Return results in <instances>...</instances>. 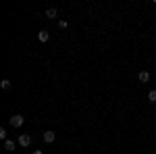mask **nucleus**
<instances>
[{"instance_id": "obj_1", "label": "nucleus", "mask_w": 156, "mask_h": 154, "mask_svg": "<svg viewBox=\"0 0 156 154\" xmlns=\"http://www.w3.org/2000/svg\"><path fill=\"white\" fill-rule=\"evenodd\" d=\"M23 123H25L23 115H12V117H11V125H12V127H21Z\"/></svg>"}, {"instance_id": "obj_2", "label": "nucleus", "mask_w": 156, "mask_h": 154, "mask_svg": "<svg viewBox=\"0 0 156 154\" xmlns=\"http://www.w3.org/2000/svg\"><path fill=\"white\" fill-rule=\"evenodd\" d=\"M29 144H31V135H27V133H21V135H19V146L27 148Z\"/></svg>"}, {"instance_id": "obj_3", "label": "nucleus", "mask_w": 156, "mask_h": 154, "mask_svg": "<svg viewBox=\"0 0 156 154\" xmlns=\"http://www.w3.org/2000/svg\"><path fill=\"white\" fill-rule=\"evenodd\" d=\"M42 138H44V142H46V144H52V142H54V140H56V133H54V131H46V133H44V135H42Z\"/></svg>"}, {"instance_id": "obj_4", "label": "nucleus", "mask_w": 156, "mask_h": 154, "mask_svg": "<svg viewBox=\"0 0 156 154\" xmlns=\"http://www.w3.org/2000/svg\"><path fill=\"white\" fill-rule=\"evenodd\" d=\"M56 15H58V11L52 6V9H48V11H46V19H56Z\"/></svg>"}, {"instance_id": "obj_5", "label": "nucleus", "mask_w": 156, "mask_h": 154, "mask_svg": "<svg viewBox=\"0 0 156 154\" xmlns=\"http://www.w3.org/2000/svg\"><path fill=\"white\" fill-rule=\"evenodd\" d=\"M4 148H6V150H9V152H12V150H15V148H17V144L12 142V140H4Z\"/></svg>"}, {"instance_id": "obj_6", "label": "nucleus", "mask_w": 156, "mask_h": 154, "mask_svg": "<svg viewBox=\"0 0 156 154\" xmlns=\"http://www.w3.org/2000/svg\"><path fill=\"white\" fill-rule=\"evenodd\" d=\"M137 77H140V81H142V83H148V81H150V73H148V71H142Z\"/></svg>"}, {"instance_id": "obj_7", "label": "nucleus", "mask_w": 156, "mask_h": 154, "mask_svg": "<svg viewBox=\"0 0 156 154\" xmlns=\"http://www.w3.org/2000/svg\"><path fill=\"white\" fill-rule=\"evenodd\" d=\"M37 40H40V42H48L50 34H48V31H40V34H37Z\"/></svg>"}, {"instance_id": "obj_8", "label": "nucleus", "mask_w": 156, "mask_h": 154, "mask_svg": "<svg viewBox=\"0 0 156 154\" xmlns=\"http://www.w3.org/2000/svg\"><path fill=\"white\" fill-rule=\"evenodd\" d=\"M148 102L156 104V90H150V92H148Z\"/></svg>"}, {"instance_id": "obj_9", "label": "nucleus", "mask_w": 156, "mask_h": 154, "mask_svg": "<svg viewBox=\"0 0 156 154\" xmlns=\"http://www.w3.org/2000/svg\"><path fill=\"white\" fill-rule=\"evenodd\" d=\"M11 79H2V81H0V88H2V90H11Z\"/></svg>"}, {"instance_id": "obj_10", "label": "nucleus", "mask_w": 156, "mask_h": 154, "mask_svg": "<svg viewBox=\"0 0 156 154\" xmlns=\"http://www.w3.org/2000/svg\"><path fill=\"white\" fill-rule=\"evenodd\" d=\"M58 27H60V29H67L69 23H67V21H58Z\"/></svg>"}, {"instance_id": "obj_11", "label": "nucleus", "mask_w": 156, "mask_h": 154, "mask_svg": "<svg viewBox=\"0 0 156 154\" xmlns=\"http://www.w3.org/2000/svg\"><path fill=\"white\" fill-rule=\"evenodd\" d=\"M34 154H44V152H42V150H34Z\"/></svg>"}]
</instances>
